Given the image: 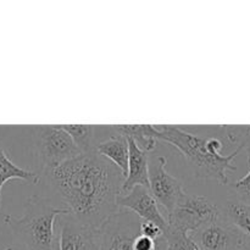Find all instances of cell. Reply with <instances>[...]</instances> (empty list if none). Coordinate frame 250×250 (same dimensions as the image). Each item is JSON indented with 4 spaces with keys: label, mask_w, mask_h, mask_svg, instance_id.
Masks as SVG:
<instances>
[{
    "label": "cell",
    "mask_w": 250,
    "mask_h": 250,
    "mask_svg": "<svg viewBox=\"0 0 250 250\" xmlns=\"http://www.w3.org/2000/svg\"><path fill=\"white\" fill-rule=\"evenodd\" d=\"M63 208L81 222L100 229L119 210L124 177L116 166L97 153L80 154L46 173Z\"/></svg>",
    "instance_id": "6da1fadb"
},
{
    "label": "cell",
    "mask_w": 250,
    "mask_h": 250,
    "mask_svg": "<svg viewBox=\"0 0 250 250\" xmlns=\"http://www.w3.org/2000/svg\"><path fill=\"white\" fill-rule=\"evenodd\" d=\"M156 138L177 149L195 176L204 180L215 181L219 185L229 183V172L236 171L234 160L241 153L236 148L229 155H222L225 143L219 138H202L177 126L156 125Z\"/></svg>",
    "instance_id": "7a4b0ae2"
},
{
    "label": "cell",
    "mask_w": 250,
    "mask_h": 250,
    "mask_svg": "<svg viewBox=\"0 0 250 250\" xmlns=\"http://www.w3.org/2000/svg\"><path fill=\"white\" fill-rule=\"evenodd\" d=\"M61 214H68V210L56 207L46 198L31 195L21 216L5 215L4 222L27 250H58L55 229L56 219Z\"/></svg>",
    "instance_id": "3957f363"
},
{
    "label": "cell",
    "mask_w": 250,
    "mask_h": 250,
    "mask_svg": "<svg viewBox=\"0 0 250 250\" xmlns=\"http://www.w3.org/2000/svg\"><path fill=\"white\" fill-rule=\"evenodd\" d=\"M137 215L119 209L100 227V250H167L165 237L153 238L141 231Z\"/></svg>",
    "instance_id": "277c9868"
},
{
    "label": "cell",
    "mask_w": 250,
    "mask_h": 250,
    "mask_svg": "<svg viewBox=\"0 0 250 250\" xmlns=\"http://www.w3.org/2000/svg\"><path fill=\"white\" fill-rule=\"evenodd\" d=\"M33 136L37 164L44 173L81 154L72 138L59 125L34 126Z\"/></svg>",
    "instance_id": "5b68a950"
},
{
    "label": "cell",
    "mask_w": 250,
    "mask_h": 250,
    "mask_svg": "<svg viewBox=\"0 0 250 250\" xmlns=\"http://www.w3.org/2000/svg\"><path fill=\"white\" fill-rule=\"evenodd\" d=\"M219 217V205L205 195L186 192L167 217V224L170 229L190 234Z\"/></svg>",
    "instance_id": "8992f818"
},
{
    "label": "cell",
    "mask_w": 250,
    "mask_h": 250,
    "mask_svg": "<svg viewBox=\"0 0 250 250\" xmlns=\"http://www.w3.org/2000/svg\"><path fill=\"white\" fill-rule=\"evenodd\" d=\"M58 250H100V229L85 225L71 214H61L56 219Z\"/></svg>",
    "instance_id": "52a82bcc"
},
{
    "label": "cell",
    "mask_w": 250,
    "mask_h": 250,
    "mask_svg": "<svg viewBox=\"0 0 250 250\" xmlns=\"http://www.w3.org/2000/svg\"><path fill=\"white\" fill-rule=\"evenodd\" d=\"M167 159L159 156L153 164H149V189L165 211L166 220L170 216L176 204L186 193L183 183L166 170Z\"/></svg>",
    "instance_id": "ba28073f"
},
{
    "label": "cell",
    "mask_w": 250,
    "mask_h": 250,
    "mask_svg": "<svg viewBox=\"0 0 250 250\" xmlns=\"http://www.w3.org/2000/svg\"><path fill=\"white\" fill-rule=\"evenodd\" d=\"M189 236L202 250H242L248 243L236 227L220 217Z\"/></svg>",
    "instance_id": "9c48e42d"
},
{
    "label": "cell",
    "mask_w": 250,
    "mask_h": 250,
    "mask_svg": "<svg viewBox=\"0 0 250 250\" xmlns=\"http://www.w3.org/2000/svg\"><path fill=\"white\" fill-rule=\"evenodd\" d=\"M117 208L133 212L142 221L151 222L160 227L164 232L168 229L167 220L161 212L160 207L149 188L137 186L127 194L120 195Z\"/></svg>",
    "instance_id": "30bf717a"
},
{
    "label": "cell",
    "mask_w": 250,
    "mask_h": 250,
    "mask_svg": "<svg viewBox=\"0 0 250 250\" xmlns=\"http://www.w3.org/2000/svg\"><path fill=\"white\" fill-rule=\"evenodd\" d=\"M128 142V168L126 178L121 186L120 195L127 194L137 186L149 188V159L148 153L142 150L131 138Z\"/></svg>",
    "instance_id": "8fae6325"
},
{
    "label": "cell",
    "mask_w": 250,
    "mask_h": 250,
    "mask_svg": "<svg viewBox=\"0 0 250 250\" xmlns=\"http://www.w3.org/2000/svg\"><path fill=\"white\" fill-rule=\"evenodd\" d=\"M220 219L236 227L250 243V204L234 195L227 198L219 207Z\"/></svg>",
    "instance_id": "7c38bea8"
},
{
    "label": "cell",
    "mask_w": 250,
    "mask_h": 250,
    "mask_svg": "<svg viewBox=\"0 0 250 250\" xmlns=\"http://www.w3.org/2000/svg\"><path fill=\"white\" fill-rule=\"evenodd\" d=\"M95 153L116 166L121 172L124 180L126 178L128 168V142L126 137L117 134L98 144Z\"/></svg>",
    "instance_id": "4fadbf2b"
},
{
    "label": "cell",
    "mask_w": 250,
    "mask_h": 250,
    "mask_svg": "<svg viewBox=\"0 0 250 250\" xmlns=\"http://www.w3.org/2000/svg\"><path fill=\"white\" fill-rule=\"evenodd\" d=\"M114 127L119 134L131 138L146 153L155 150L158 146L156 128L153 125H117Z\"/></svg>",
    "instance_id": "5bb4252c"
},
{
    "label": "cell",
    "mask_w": 250,
    "mask_h": 250,
    "mask_svg": "<svg viewBox=\"0 0 250 250\" xmlns=\"http://www.w3.org/2000/svg\"><path fill=\"white\" fill-rule=\"evenodd\" d=\"M11 180H20L31 185H38L41 182V175L17 166L16 164L12 163L4 149L0 148V209H1V189L5 183Z\"/></svg>",
    "instance_id": "9a60e30c"
},
{
    "label": "cell",
    "mask_w": 250,
    "mask_h": 250,
    "mask_svg": "<svg viewBox=\"0 0 250 250\" xmlns=\"http://www.w3.org/2000/svg\"><path fill=\"white\" fill-rule=\"evenodd\" d=\"M59 126L72 138L73 143L81 154L94 153L95 148L93 146L94 126L90 125H59Z\"/></svg>",
    "instance_id": "2e32d148"
},
{
    "label": "cell",
    "mask_w": 250,
    "mask_h": 250,
    "mask_svg": "<svg viewBox=\"0 0 250 250\" xmlns=\"http://www.w3.org/2000/svg\"><path fill=\"white\" fill-rule=\"evenodd\" d=\"M224 127L225 146H237L247 151V164L250 166V126H222Z\"/></svg>",
    "instance_id": "e0dca14e"
},
{
    "label": "cell",
    "mask_w": 250,
    "mask_h": 250,
    "mask_svg": "<svg viewBox=\"0 0 250 250\" xmlns=\"http://www.w3.org/2000/svg\"><path fill=\"white\" fill-rule=\"evenodd\" d=\"M164 237L167 244V250H202L189 234L176 231L170 227L164 232Z\"/></svg>",
    "instance_id": "ac0fdd59"
},
{
    "label": "cell",
    "mask_w": 250,
    "mask_h": 250,
    "mask_svg": "<svg viewBox=\"0 0 250 250\" xmlns=\"http://www.w3.org/2000/svg\"><path fill=\"white\" fill-rule=\"evenodd\" d=\"M232 192H233L234 197L250 204V170L246 176L237 180L232 185Z\"/></svg>",
    "instance_id": "d6986e66"
},
{
    "label": "cell",
    "mask_w": 250,
    "mask_h": 250,
    "mask_svg": "<svg viewBox=\"0 0 250 250\" xmlns=\"http://www.w3.org/2000/svg\"><path fill=\"white\" fill-rule=\"evenodd\" d=\"M242 250H250V243H247V246L244 247V248Z\"/></svg>",
    "instance_id": "ffe728a7"
},
{
    "label": "cell",
    "mask_w": 250,
    "mask_h": 250,
    "mask_svg": "<svg viewBox=\"0 0 250 250\" xmlns=\"http://www.w3.org/2000/svg\"><path fill=\"white\" fill-rule=\"evenodd\" d=\"M5 250H14L11 248V247H7V248H5Z\"/></svg>",
    "instance_id": "44dd1931"
}]
</instances>
